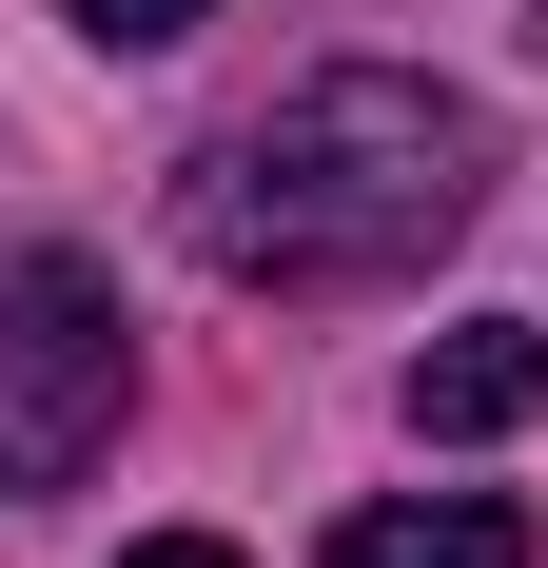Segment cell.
<instances>
[{
  "label": "cell",
  "mask_w": 548,
  "mask_h": 568,
  "mask_svg": "<svg viewBox=\"0 0 548 568\" xmlns=\"http://www.w3.org/2000/svg\"><path fill=\"white\" fill-rule=\"evenodd\" d=\"M314 568H529V510H490V490H432V510H353Z\"/></svg>",
  "instance_id": "obj_4"
},
{
  "label": "cell",
  "mask_w": 548,
  "mask_h": 568,
  "mask_svg": "<svg viewBox=\"0 0 548 568\" xmlns=\"http://www.w3.org/2000/svg\"><path fill=\"white\" fill-rule=\"evenodd\" d=\"M118 568H235V549H216V529H158V549H118Z\"/></svg>",
  "instance_id": "obj_6"
},
{
  "label": "cell",
  "mask_w": 548,
  "mask_h": 568,
  "mask_svg": "<svg viewBox=\"0 0 548 568\" xmlns=\"http://www.w3.org/2000/svg\"><path fill=\"white\" fill-rule=\"evenodd\" d=\"M59 20H79V40H99V59H158V40H196L216 0H59Z\"/></svg>",
  "instance_id": "obj_5"
},
{
  "label": "cell",
  "mask_w": 548,
  "mask_h": 568,
  "mask_svg": "<svg viewBox=\"0 0 548 568\" xmlns=\"http://www.w3.org/2000/svg\"><path fill=\"white\" fill-rule=\"evenodd\" d=\"M548 412V334L529 314H470V334L412 353V432H529Z\"/></svg>",
  "instance_id": "obj_3"
},
{
  "label": "cell",
  "mask_w": 548,
  "mask_h": 568,
  "mask_svg": "<svg viewBox=\"0 0 548 568\" xmlns=\"http://www.w3.org/2000/svg\"><path fill=\"white\" fill-rule=\"evenodd\" d=\"M118 432V294L79 255H0V510L79 490Z\"/></svg>",
  "instance_id": "obj_2"
},
{
  "label": "cell",
  "mask_w": 548,
  "mask_h": 568,
  "mask_svg": "<svg viewBox=\"0 0 548 568\" xmlns=\"http://www.w3.org/2000/svg\"><path fill=\"white\" fill-rule=\"evenodd\" d=\"M529 20H548V0H529Z\"/></svg>",
  "instance_id": "obj_7"
},
{
  "label": "cell",
  "mask_w": 548,
  "mask_h": 568,
  "mask_svg": "<svg viewBox=\"0 0 548 568\" xmlns=\"http://www.w3.org/2000/svg\"><path fill=\"white\" fill-rule=\"evenodd\" d=\"M470 176H490L470 99L392 79V59H333V79H294L274 118H235L176 176V255L235 275V294H373L432 235H470Z\"/></svg>",
  "instance_id": "obj_1"
}]
</instances>
